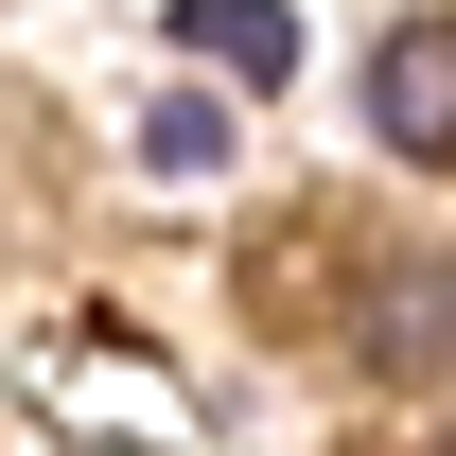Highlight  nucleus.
I'll return each mask as SVG.
<instances>
[{
	"label": "nucleus",
	"mask_w": 456,
	"mask_h": 456,
	"mask_svg": "<svg viewBox=\"0 0 456 456\" xmlns=\"http://www.w3.org/2000/svg\"><path fill=\"white\" fill-rule=\"evenodd\" d=\"M369 123H387V159H403V175H439V159H456V18H439V0L369 53Z\"/></svg>",
	"instance_id": "1"
},
{
	"label": "nucleus",
	"mask_w": 456,
	"mask_h": 456,
	"mask_svg": "<svg viewBox=\"0 0 456 456\" xmlns=\"http://www.w3.org/2000/svg\"><path fill=\"white\" fill-rule=\"evenodd\" d=\"M175 36H193L211 70H298V18H281V0H175Z\"/></svg>",
	"instance_id": "2"
},
{
	"label": "nucleus",
	"mask_w": 456,
	"mask_h": 456,
	"mask_svg": "<svg viewBox=\"0 0 456 456\" xmlns=\"http://www.w3.org/2000/svg\"><path fill=\"white\" fill-rule=\"evenodd\" d=\"M369 369H387V387H439V264H403V281L369 298Z\"/></svg>",
	"instance_id": "3"
},
{
	"label": "nucleus",
	"mask_w": 456,
	"mask_h": 456,
	"mask_svg": "<svg viewBox=\"0 0 456 456\" xmlns=\"http://www.w3.org/2000/svg\"><path fill=\"white\" fill-rule=\"evenodd\" d=\"M141 159H159V175H211V159H228V123H211V106H159V123H141Z\"/></svg>",
	"instance_id": "4"
}]
</instances>
